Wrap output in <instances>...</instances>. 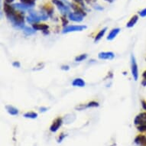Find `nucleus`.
Instances as JSON below:
<instances>
[{
	"label": "nucleus",
	"mask_w": 146,
	"mask_h": 146,
	"mask_svg": "<svg viewBox=\"0 0 146 146\" xmlns=\"http://www.w3.org/2000/svg\"><path fill=\"white\" fill-rule=\"evenodd\" d=\"M63 124V119L62 118L58 117L56 118L52 122V124L50 126V131L51 132H57L58 129H60V127Z\"/></svg>",
	"instance_id": "obj_5"
},
{
	"label": "nucleus",
	"mask_w": 146,
	"mask_h": 146,
	"mask_svg": "<svg viewBox=\"0 0 146 146\" xmlns=\"http://www.w3.org/2000/svg\"><path fill=\"white\" fill-rule=\"evenodd\" d=\"M66 136H67V135L64 134V132H62V133H60V135L58 136V143H60V142H62L63 140L66 138Z\"/></svg>",
	"instance_id": "obj_25"
},
{
	"label": "nucleus",
	"mask_w": 146,
	"mask_h": 146,
	"mask_svg": "<svg viewBox=\"0 0 146 146\" xmlns=\"http://www.w3.org/2000/svg\"><path fill=\"white\" fill-rule=\"evenodd\" d=\"M5 110H7V112L9 113L11 115H19V111L17 108L14 107L13 106L11 105H7L5 106Z\"/></svg>",
	"instance_id": "obj_16"
},
{
	"label": "nucleus",
	"mask_w": 146,
	"mask_h": 146,
	"mask_svg": "<svg viewBox=\"0 0 146 146\" xmlns=\"http://www.w3.org/2000/svg\"><path fill=\"white\" fill-rule=\"evenodd\" d=\"M105 1H106V2H108V3H113V1H114V0H105Z\"/></svg>",
	"instance_id": "obj_35"
},
{
	"label": "nucleus",
	"mask_w": 146,
	"mask_h": 146,
	"mask_svg": "<svg viewBox=\"0 0 146 146\" xmlns=\"http://www.w3.org/2000/svg\"><path fill=\"white\" fill-rule=\"evenodd\" d=\"M70 7L73 9V10H74V12H76V13L82 15L84 17L86 15V12L83 9V7L80 6V5H78V4H77V3H71V4H70Z\"/></svg>",
	"instance_id": "obj_10"
},
{
	"label": "nucleus",
	"mask_w": 146,
	"mask_h": 146,
	"mask_svg": "<svg viewBox=\"0 0 146 146\" xmlns=\"http://www.w3.org/2000/svg\"><path fill=\"white\" fill-rule=\"evenodd\" d=\"M13 6L15 7V9L17 10H19V11H22V12H25V11H27V10H30L31 9V7H29L28 5H25L23 3H15L13 5Z\"/></svg>",
	"instance_id": "obj_15"
},
{
	"label": "nucleus",
	"mask_w": 146,
	"mask_h": 146,
	"mask_svg": "<svg viewBox=\"0 0 146 146\" xmlns=\"http://www.w3.org/2000/svg\"><path fill=\"white\" fill-rule=\"evenodd\" d=\"M72 86H75V87H84L86 86V83L82 78H75L71 83Z\"/></svg>",
	"instance_id": "obj_14"
},
{
	"label": "nucleus",
	"mask_w": 146,
	"mask_h": 146,
	"mask_svg": "<svg viewBox=\"0 0 146 146\" xmlns=\"http://www.w3.org/2000/svg\"><path fill=\"white\" fill-rule=\"evenodd\" d=\"M14 2V0H5V3H8V4H10Z\"/></svg>",
	"instance_id": "obj_34"
},
{
	"label": "nucleus",
	"mask_w": 146,
	"mask_h": 146,
	"mask_svg": "<svg viewBox=\"0 0 146 146\" xmlns=\"http://www.w3.org/2000/svg\"><path fill=\"white\" fill-rule=\"evenodd\" d=\"M107 31V27H105L104 29H101L100 31H99L98 33L96 34V35L94 38V42H98L99 41H100L101 39L103 38V37L105 35L106 32Z\"/></svg>",
	"instance_id": "obj_17"
},
{
	"label": "nucleus",
	"mask_w": 146,
	"mask_h": 146,
	"mask_svg": "<svg viewBox=\"0 0 146 146\" xmlns=\"http://www.w3.org/2000/svg\"><path fill=\"white\" fill-rule=\"evenodd\" d=\"M120 32V29L119 28H115V29H112L110 31V33L106 37V40L107 41H113L114 39L117 37V35L119 34Z\"/></svg>",
	"instance_id": "obj_9"
},
{
	"label": "nucleus",
	"mask_w": 146,
	"mask_h": 146,
	"mask_svg": "<svg viewBox=\"0 0 146 146\" xmlns=\"http://www.w3.org/2000/svg\"><path fill=\"white\" fill-rule=\"evenodd\" d=\"M115 58V54L112 51H101L98 54V58L100 60H110Z\"/></svg>",
	"instance_id": "obj_6"
},
{
	"label": "nucleus",
	"mask_w": 146,
	"mask_h": 146,
	"mask_svg": "<svg viewBox=\"0 0 146 146\" xmlns=\"http://www.w3.org/2000/svg\"><path fill=\"white\" fill-rule=\"evenodd\" d=\"M61 21H62V25L64 27L67 26L68 25V21L67 20V19H65V17H61Z\"/></svg>",
	"instance_id": "obj_28"
},
{
	"label": "nucleus",
	"mask_w": 146,
	"mask_h": 146,
	"mask_svg": "<svg viewBox=\"0 0 146 146\" xmlns=\"http://www.w3.org/2000/svg\"><path fill=\"white\" fill-rule=\"evenodd\" d=\"M100 104H99L98 102L96 101H91V102H89L88 103L86 104V108H92V107H98Z\"/></svg>",
	"instance_id": "obj_23"
},
{
	"label": "nucleus",
	"mask_w": 146,
	"mask_h": 146,
	"mask_svg": "<svg viewBox=\"0 0 146 146\" xmlns=\"http://www.w3.org/2000/svg\"><path fill=\"white\" fill-rule=\"evenodd\" d=\"M139 15L140 17H142V18H145L146 17V8L143 9H141L140 12H139Z\"/></svg>",
	"instance_id": "obj_27"
},
{
	"label": "nucleus",
	"mask_w": 146,
	"mask_h": 146,
	"mask_svg": "<svg viewBox=\"0 0 146 146\" xmlns=\"http://www.w3.org/2000/svg\"><path fill=\"white\" fill-rule=\"evenodd\" d=\"M48 108L44 107V106H42V107H41L40 109H39V110H40L41 113H45V112L48 111Z\"/></svg>",
	"instance_id": "obj_31"
},
{
	"label": "nucleus",
	"mask_w": 146,
	"mask_h": 146,
	"mask_svg": "<svg viewBox=\"0 0 146 146\" xmlns=\"http://www.w3.org/2000/svg\"><path fill=\"white\" fill-rule=\"evenodd\" d=\"M141 106H142V108H143V110L146 111V100H141Z\"/></svg>",
	"instance_id": "obj_30"
},
{
	"label": "nucleus",
	"mask_w": 146,
	"mask_h": 146,
	"mask_svg": "<svg viewBox=\"0 0 146 146\" xmlns=\"http://www.w3.org/2000/svg\"><path fill=\"white\" fill-rule=\"evenodd\" d=\"M134 142L138 145L146 146V136L142 134L138 135L135 139Z\"/></svg>",
	"instance_id": "obj_11"
},
{
	"label": "nucleus",
	"mask_w": 146,
	"mask_h": 146,
	"mask_svg": "<svg viewBox=\"0 0 146 146\" xmlns=\"http://www.w3.org/2000/svg\"><path fill=\"white\" fill-rule=\"evenodd\" d=\"M87 27L86 25H67L64 27L63 29L62 32L64 34L71 33V32H76V31H82L86 29Z\"/></svg>",
	"instance_id": "obj_4"
},
{
	"label": "nucleus",
	"mask_w": 146,
	"mask_h": 146,
	"mask_svg": "<svg viewBox=\"0 0 146 146\" xmlns=\"http://www.w3.org/2000/svg\"><path fill=\"white\" fill-rule=\"evenodd\" d=\"M137 129L141 132H146V122L142 125H138V127H137Z\"/></svg>",
	"instance_id": "obj_24"
},
{
	"label": "nucleus",
	"mask_w": 146,
	"mask_h": 146,
	"mask_svg": "<svg viewBox=\"0 0 146 146\" xmlns=\"http://www.w3.org/2000/svg\"><path fill=\"white\" fill-rule=\"evenodd\" d=\"M61 70H70V67L68 66V65H63V66H61Z\"/></svg>",
	"instance_id": "obj_32"
},
{
	"label": "nucleus",
	"mask_w": 146,
	"mask_h": 146,
	"mask_svg": "<svg viewBox=\"0 0 146 146\" xmlns=\"http://www.w3.org/2000/svg\"><path fill=\"white\" fill-rule=\"evenodd\" d=\"M87 57H88V55L86 54H82L77 55L75 58V61L76 62H81V61H84V60H86Z\"/></svg>",
	"instance_id": "obj_22"
},
{
	"label": "nucleus",
	"mask_w": 146,
	"mask_h": 146,
	"mask_svg": "<svg viewBox=\"0 0 146 146\" xmlns=\"http://www.w3.org/2000/svg\"><path fill=\"white\" fill-rule=\"evenodd\" d=\"M20 1L21 3L31 7V9H33L34 6L35 5V0H20Z\"/></svg>",
	"instance_id": "obj_21"
},
{
	"label": "nucleus",
	"mask_w": 146,
	"mask_h": 146,
	"mask_svg": "<svg viewBox=\"0 0 146 146\" xmlns=\"http://www.w3.org/2000/svg\"><path fill=\"white\" fill-rule=\"evenodd\" d=\"M36 30L33 29V28H30V27L25 26L23 29V32L25 33V35H32L34 34L35 33Z\"/></svg>",
	"instance_id": "obj_20"
},
{
	"label": "nucleus",
	"mask_w": 146,
	"mask_h": 146,
	"mask_svg": "<svg viewBox=\"0 0 146 146\" xmlns=\"http://www.w3.org/2000/svg\"><path fill=\"white\" fill-rule=\"evenodd\" d=\"M42 11H44V12H45L48 16H50V15L53 14V12H54V8H53L51 5L48 4V5H45V6H44V7L42 8Z\"/></svg>",
	"instance_id": "obj_19"
},
{
	"label": "nucleus",
	"mask_w": 146,
	"mask_h": 146,
	"mask_svg": "<svg viewBox=\"0 0 146 146\" xmlns=\"http://www.w3.org/2000/svg\"><path fill=\"white\" fill-rule=\"evenodd\" d=\"M68 18L72 22H81L83 20H84V16L80 14H78V13H76V12H70L69 15H68Z\"/></svg>",
	"instance_id": "obj_8"
},
{
	"label": "nucleus",
	"mask_w": 146,
	"mask_h": 146,
	"mask_svg": "<svg viewBox=\"0 0 146 146\" xmlns=\"http://www.w3.org/2000/svg\"><path fill=\"white\" fill-rule=\"evenodd\" d=\"M12 66L14 67H17V68H19L21 67V64L19 63V61H14L12 63Z\"/></svg>",
	"instance_id": "obj_29"
},
{
	"label": "nucleus",
	"mask_w": 146,
	"mask_h": 146,
	"mask_svg": "<svg viewBox=\"0 0 146 146\" xmlns=\"http://www.w3.org/2000/svg\"><path fill=\"white\" fill-rule=\"evenodd\" d=\"M131 73L135 81H137L139 80V67L137 64L136 59L135 58L133 54L131 55Z\"/></svg>",
	"instance_id": "obj_3"
},
{
	"label": "nucleus",
	"mask_w": 146,
	"mask_h": 146,
	"mask_svg": "<svg viewBox=\"0 0 146 146\" xmlns=\"http://www.w3.org/2000/svg\"><path fill=\"white\" fill-rule=\"evenodd\" d=\"M84 1H85L86 3H89V4H92V3H95L96 0H84Z\"/></svg>",
	"instance_id": "obj_33"
},
{
	"label": "nucleus",
	"mask_w": 146,
	"mask_h": 146,
	"mask_svg": "<svg viewBox=\"0 0 146 146\" xmlns=\"http://www.w3.org/2000/svg\"><path fill=\"white\" fill-rule=\"evenodd\" d=\"M25 118L30 119H35L38 116V114L35 112H27L23 115Z\"/></svg>",
	"instance_id": "obj_18"
},
{
	"label": "nucleus",
	"mask_w": 146,
	"mask_h": 146,
	"mask_svg": "<svg viewBox=\"0 0 146 146\" xmlns=\"http://www.w3.org/2000/svg\"><path fill=\"white\" fill-rule=\"evenodd\" d=\"M139 17L138 15H134L130 19L129 21L126 23V28H128V29H131L132 27H134L135 25H136L137 22H138V21H139Z\"/></svg>",
	"instance_id": "obj_13"
},
{
	"label": "nucleus",
	"mask_w": 146,
	"mask_h": 146,
	"mask_svg": "<svg viewBox=\"0 0 146 146\" xmlns=\"http://www.w3.org/2000/svg\"><path fill=\"white\" fill-rule=\"evenodd\" d=\"M145 60H146V58H145Z\"/></svg>",
	"instance_id": "obj_36"
},
{
	"label": "nucleus",
	"mask_w": 146,
	"mask_h": 146,
	"mask_svg": "<svg viewBox=\"0 0 146 146\" xmlns=\"http://www.w3.org/2000/svg\"><path fill=\"white\" fill-rule=\"evenodd\" d=\"M142 77H143V80L141 81V85L143 86H146V70L142 73Z\"/></svg>",
	"instance_id": "obj_26"
},
{
	"label": "nucleus",
	"mask_w": 146,
	"mask_h": 146,
	"mask_svg": "<svg viewBox=\"0 0 146 146\" xmlns=\"http://www.w3.org/2000/svg\"><path fill=\"white\" fill-rule=\"evenodd\" d=\"M146 122V112L141 113L137 115L134 119V124L136 125H142Z\"/></svg>",
	"instance_id": "obj_7"
},
{
	"label": "nucleus",
	"mask_w": 146,
	"mask_h": 146,
	"mask_svg": "<svg viewBox=\"0 0 146 146\" xmlns=\"http://www.w3.org/2000/svg\"><path fill=\"white\" fill-rule=\"evenodd\" d=\"M32 28L36 31H48L49 29V26L48 25L44 24V23H35V24L32 25Z\"/></svg>",
	"instance_id": "obj_12"
},
{
	"label": "nucleus",
	"mask_w": 146,
	"mask_h": 146,
	"mask_svg": "<svg viewBox=\"0 0 146 146\" xmlns=\"http://www.w3.org/2000/svg\"><path fill=\"white\" fill-rule=\"evenodd\" d=\"M52 3L54 5H55L58 7V10L64 15H69L70 13V9L69 6L64 4L62 0H52Z\"/></svg>",
	"instance_id": "obj_2"
},
{
	"label": "nucleus",
	"mask_w": 146,
	"mask_h": 146,
	"mask_svg": "<svg viewBox=\"0 0 146 146\" xmlns=\"http://www.w3.org/2000/svg\"><path fill=\"white\" fill-rule=\"evenodd\" d=\"M8 19L12 22V25L18 29H24L25 17L24 12L15 10L13 13L7 16Z\"/></svg>",
	"instance_id": "obj_1"
}]
</instances>
